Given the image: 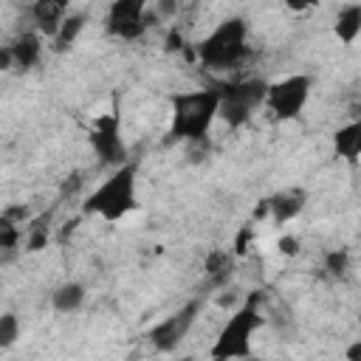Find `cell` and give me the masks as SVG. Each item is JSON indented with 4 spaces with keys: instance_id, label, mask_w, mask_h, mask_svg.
I'll list each match as a JSON object with an SVG mask.
<instances>
[{
    "instance_id": "cell-10",
    "label": "cell",
    "mask_w": 361,
    "mask_h": 361,
    "mask_svg": "<svg viewBox=\"0 0 361 361\" xmlns=\"http://www.w3.org/2000/svg\"><path fill=\"white\" fill-rule=\"evenodd\" d=\"M68 6H71V0H34L31 3L34 28L42 37H54L59 31L62 20L68 17Z\"/></svg>"
},
{
    "instance_id": "cell-28",
    "label": "cell",
    "mask_w": 361,
    "mask_h": 361,
    "mask_svg": "<svg viewBox=\"0 0 361 361\" xmlns=\"http://www.w3.org/2000/svg\"><path fill=\"white\" fill-rule=\"evenodd\" d=\"M11 68H14L11 45H3V48H0V71H11Z\"/></svg>"
},
{
    "instance_id": "cell-15",
    "label": "cell",
    "mask_w": 361,
    "mask_h": 361,
    "mask_svg": "<svg viewBox=\"0 0 361 361\" xmlns=\"http://www.w3.org/2000/svg\"><path fill=\"white\" fill-rule=\"evenodd\" d=\"M51 217H54V209H48L45 214H39V217H31V220H28V226H25V243H23V251L37 254V251H42V248L51 243Z\"/></svg>"
},
{
    "instance_id": "cell-23",
    "label": "cell",
    "mask_w": 361,
    "mask_h": 361,
    "mask_svg": "<svg viewBox=\"0 0 361 361\" xmlns=\"http://www.w3.org/2000/svg\"><path fill=\"white\" fill-rule=\"evenodd\" d=\"M276 248H279V254H285V257H296V254L302 251V240L293 237V234H285V237H279Z\"/></svg>"
},
{
    "instance_id": "cell-13",
    "label": "cell",
    "mask_w": 361,
    "mask_h": 361,
    "mask_svg": "<svg viewBox=\"0 0 361 361\" xmlns=\"http://www.w3.org/2000/svg\"><path fill=\"white\" fill-rule=\"evenodd\" d=\"M11 54H14V68L31 71L42 56V34L39 31H23L11 42Z\"/></svg>"
},
{
    "instance_id": "cell-31",
    "label": "cell",
    "mask_w": 361,
    "mask_h": 361,
    "mask_svg": "<svg viewBox=\"0 0 361 361\" xmlns=\"http://www.w3.org/2000/svg\"><path fill=\"white\" fill-rule=\"evenodd\" d=\"M344 355H347L350 361H361V341H355V344H350V347L344 350Z\"/></svg>"
},
{
    "instance_id": "cell-3",
    "label": "cell",
    "mask_w": 361,
    "mask_h": 361,
    "mask_svg": "<svg viewBox=\"0 0 361 361\" xmlns=\"http://www.w3.org/2000/svg\"><path fill=\"white\" fill-rule=\"evenodd\" d=\"M259 290H254L226 322V327L220 330L214 347H212V358H245L251 353V336L257 333V327L262 324V313H259Z\"/></svg>"
},
{
    "instance_id": "cell-29",
    "label": "cell",
    "mask_w": 361,
    "mask_h": 361,
    "mask_svg": "<svg viewBox=\"0 0 361 361\" xmlns=\"http://www.w3.org/2000/svg\"><path fill=\"white\" fill-rule=\"evenodd\" d=\"M313 6H319V0H285V8L290 11H307Z\"/></svg>"
},
{
    "instance_id": "cell-16",
    "label": "cell",
    "mask_w": 361,
    "mask_h": 361,
    "mask_svg": "<svg viewBox=\"0 0 361 361\" xmlns=\"http://www.w3.org/2000/svg\"><path fill=\"white\" fill-rule=\"evenodd\" d=\"M333 31H336V37H338L344 45H353L355 37L361 34V6H358V3L344 6V8L336 14Z\"/></svg>"
},
{
    "instance_id": "cell-18",
    "label": "cell",
    "mask_w": 361,
    "mask_h": 361,
    "mask_svg": "<svg viewBox=\"0 0 361 361\" xmlns=\"http://www.w3.org/2000/svg\"><path fill=\"white\" fill-rule=\"evenodd\" d=\"M85 14H68L65 20H62V25H59V31L51 37V48L56 51V54H62V51H68L73 42H76V37H79V31L85 28Z\"/></svg>"
},
{
    "instance_id": "cell-21",
    "label": "cell",
    "mask_w": 361,
    "mask_h": 361,
    "mask_svg": "<svg viewBox=\"0 0 361 361\" xmlns=\"http://www.w3.org/2000/svg\"><path fill=\"white\" fill-rule=\"evenodd\" d=\"M31 220V209L23 206V203H8L3 212H0V223H14V226H23Z\"/></svg>"
},
{
    "instance_id": "cell-27",
    "label": "cell",
    "mask_w": 361,
    "mask_h": 361,
    "mask_svg": "<svg viewBox=\"0 0 361 361\" xmlns=\"http://www.w3.org/2000/svg\"><path fill=\"white\" fill-rule=\"evenodd\" d=\"M245 243H251V226H243L240 234H237V245H234V254H245Z\"/></svg>"
},
{
    "instance_id": "cell-9",
    "label": "cell",
    "mask_w": 361,
    "mask_h": 361,
    "mask_svg": "<svg viewBox=\"0 0 361 361\" xmlns=\"http://www.w3.org/2000/svg\"><path fill=\"white\" fill-rule=\"evenodd\" d=\"M197 313H200V299L186 302L178 313L166 316L164 322H158V324L149 330V344H152L158 353H172V350L186 338V333L192 330Z\"/></svg>"
},
{
    "instance_id": "cell-5",
    "label": "cell",
    "mask_w": 361,
    "mask_h": 361,
    "mask_svg": "<svg viewBox=\"0 0 361 361\" xmlns=\"http://www.w3.org/2000/svg\"><path fill=\"white\" fill-rule=\"evenodd\" d=\"M217 90H220V118L228 127H243L248 116L268 99V82L262 79L226 82V85H217Z\"/></svg>"
},
{
    "instance_id": "cell-25",
    "label": "cell",
    "mask_w": 361,
    "mask_h": 361,
    "mask_svg": "<svg viewBox=\"0 0 361 361\" xmlns=\"http://www.w3.org/2000/svg\"><path fill=\"white\" fill-rule=\"evenodd\" d=\"M79 189H82V172H71L65 178V183H62V195H73Z\"/></svg>"
},
{
    "instance_id": "cell-14",
    "label": "cell",
    "mask_w": 361,
    "mask_h": 361,
    "mask_svg": "<svg viewBox=\"0 0 361 361\" xmlns=\"http://www.w3.org/2000/svg\"><path fill=\"white\" fill-rule=\"evenodd\" d=\"M333 152L350 164H355L361 158V118H355L333 133Z\"/></svg>"
},
{
    "instance_id": "cell-32",
    "label": "cell",
    "mask_w": 361,
    "mask_h": 361,
    "mask_svg": "<svg viewBox=\"0 0 361 361\" xmlns=\"http://www.w3.org/2000/svg\"><path fill=\"white\" fill-rule=\"evenodd\" d=\"M358 319H361V307H358Z\"/></svg>"
},
{
    "instance_id": "cell-12",
    "label": "cell",
    "mask_w": 361,
    "mask_h": 361,
    "mask_svg": "<svg viewBox=\"0 0 361 361\" xmlns=\"http://www.w3.org/2000/svg\"><path fill=\"white\" fill-rule=\"evenodd\" d=\"M237 262H234V254L231 251H223V248H212L203 259V271H206V279H209V288H217L223 290L226 282L231 279Z\"/></svg>"
},
{
    "instance_id": "cell-19",
    "label": "cell",
    "mask_w": 361,
    "mask_h": 361,
    "mask_svg": "<svg viewBox=\"0 0 361 361\" xmlns=\"http://www.w3.org/2000/svg\"><path fill=\"white\" fill-rule=\"evenodd\" d=\"M324 271L330 276H344L350 271V254L344 248H333L324 254Z\"/></svg>"
},
{
    "instance_id": "cell-4",
    "label": "cell",
    "mask_w": 361,
    "mask_h": 361,
    "mask_svg": "<svg viewBox=\"0 0 361 361\" xmlns=\"http://www.w3.org/2000/svg\"><path fill=\"white\" fill-rule=\"evenodd\" d=\"M248 25L243 17H228L223 20L209 37L197 42V59L209 68H234L245 54H248Z\"/></svg>"
},
{
    "instance_id": "cell-2",
    "label": "cell",
    "mask_w": 361,
    "mask_h": 361,
    "mask_svg": "<svg viewBox=\"0 0 361 361\" xmlns=\"http://www.w3.org/2000/svg\"><path fill=\"white\" fill-rule=\"evenodd\" d=\"M135 164H121L113 169V175L96 186V192H90L85 197L82 212L85 214H99L104 220H121L130 209H135Z\"/></svg>"
},
{
    "instance_id": "cell-30",
    "label": "cell",
    "mask_w": 361,
    "mask_h": 361,
    "mask_svg": "<svg viewBox=\"0 0 361 361\" xmlns=\"http://www.w3.org/2000/svg\"><path fill=\"white\" fill-rule=\"evenodd\" d=\"M237 302V290H223V296H217V305L220 307H231Z\"/></svg>"
},
{
    "instance_id": "cell-1",
    "label": "cell",
    "mask_w": 361,
    "mask_h": 361,
    "mask_svg": "<svg viewBox=\"0 0 361 361\" xmlns=\"http://www.w3.org/2000/svg\"><path fill=\"white\" fill-rule=\"evenodd\" d=\"M220 116V90L203 87L192 93H175L172 96V141H195L209 135L212 121Z\"/></svg>"
},
{
    "instance_id": "cell-11",
    "label": "cell",
    "mask_w": 361,
    "mask_h": 361,
    "mask_svg": "<svg viewBox=\"0 0 361 361\" xmlns=\"http://www.w3.org/2000/svg\"><path fill=\"white\" fill-rule=\"evenodd\" d=\"M307 203V192L302 186H288V189H279L268 197V206H271V217L276 223H290L302 214Z\"/></svg>"
},
{
    "instance_id": "cell-7",
    "label": "cell",
    "mask_w": 361,
    "mask_h": 361,
    "mask_svg": "<svg viewBox=\"0 0 361 361\" xmlns=\"http://www.w3.org/2000/svg\"><path fill=\"white\" fill-rule=\"evenodd\" d=\"M90 147L96 152V158L107 166H121L127 164V147L121 141V124H118V113H104L93 121L90 130Z\"/></svg>"
},
{
    "instance_id": "cell-8",
    "label": "cell",
    "mask_w": 361,
    "mask_h": 361,
    "mask_svg": "<svg viewBox=\"0 0 361 361\" xmlns=\"http://www.w3.org/2000/svg\"><path fill=\"white\" fill-rule=\"evenodd\" d=\"M147 8H149V0H113L107 8V20H104L107 31L127 42L144 37V31L149 28Z\"/></svg>"
},
{
    "instance_id": "cell-17",
    "label": "cell",
    "mask_w": 361,
    "mask_h": 361,
    "mask_svg": "<svg viewBox=\"0 0 361 361\" xmlns=\"http://www.w3.org/2000/svg\"><path fill=\"white\" fill-rule=\"evenodd\" d=\"M85 302V285L82 282H62L51 293V305L56 313H76Z\"/></svg>"
},
{
    "instance_id": "cell-22",
    "label": "cell",
    "mask_w": 361,
    "mask_h": 361,
    "mask_svg": "<svg viewBox=\"0 0 361 361\" xmlns=\"http://www.w3.org/2000/svg\"><path fill=\"white\" fill-rule=\"evenodd\" d=\"M209 152H212L209 135H203V138H195V141H186V158H189L192 164H200V161H206V158H209Z\"/></svg>"
},
{
    "instance_id": "cell-24",
    "label": "cell",
    "mask_w": 361,
    "mask_h": 361,
    "mask_svg": "<svg viewBox=\"0 0 361 361\" xmlns=\"http://www.w3.org/2000/svg\"><path fill=\"white\" fill-rule=\"evenodd\" d=\"M178 8H180V0H158L155 14H158V20H164V17H172Z\"/></svg>"
},
{
    "instance_id": "cell-20",
    "label": "cell",
    "mask_w": 361,
    "mask_h": 361,
    "mask_svg": "<svg viewBox=\"0 0 361 361\" xmlns=\"http://www.w3.org/2000/svg\"><path fill=\"white\" fill-rule=\"evenodd\" d=\"M20 338V322L14 313H3L0 316V350H8L14 341Z\"/></svg>"
},
{
    "instance_id": "cell-26",
    "label": "cell",
    "mask_w": 361,
    "mask_h": 361,
    "mask_svg": "<svg viewBox=\"0 0 361 361\" xmlns=\"http://www.w3.org/2000/svg\"><path fill=\"white\" fill-rule=\"evenodd\" d=\"M180 48H183V34H180V28H172L166 34V51H180Z\"/></svg>"
},
{
    "instance_id": "cell-6",
    "label": "cell",
    "mask_w": 361,
    "mask_h": 361,
    "mask_svg": "<svg viewBox=\"0 0 361 361\" xmlns=\"http://www.w3.org/2000/svg\"><path fill=\"white\" fill-rule=\"evenodd\" d=\"M310 85H313V82H310V76H305V73H290V76H285V79H279V82H271V85H268V99H265L271 116H274L276 121H290V118H296V116L305 110V104H307Z\"/></svg>"
}]
</instances>
